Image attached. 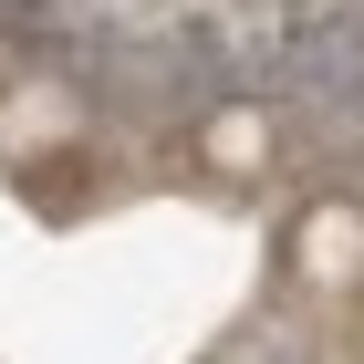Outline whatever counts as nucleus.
<instances>
[{"mask_svg": "<svg viewBox=\"0 0 364 364\" xmlns=\"http://www.w3.org/2000/svg\"><path fill=\"white\" fill-rule=\"evenodd\" d=\"M302 271H333V281L364 271V219L354 208H312L302 219Z\"/></svg>", "mask_w": 364, "mask_h": 364, "instance_id": "nucleus-1", "label": "nucleus"}]
</instances>
